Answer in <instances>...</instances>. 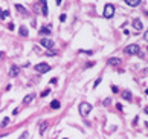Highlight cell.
Returning <instances> with one entry per match:
<instances>
[{"mask_svg":"<svg viewBox=\"0 0 148 139\" xmlns=\"http://www.w3.org/2000/svg\"><path fill=\"white\" fill-rule=\"evenodd\" d=\"M92 66H95V63H92V61H90V63H87V64H85V67H92Z\"/></svg>","mask_w":148,"mask_h":139,"instance_id":"cell-29","label":"cell"},{"mask_svg":"<svg viewBox=\"0 0 148 139\" xmlns=\"http://www.w3.org/2000/svg\"><path fill=\"white\" fill-rule=\"evenodd\" d=\"M15 9L19 11L20 14H24V15H28V14H29V12H28V9H26L24 6H21L20 3H15Z\"/></svg>","mask_w":148,"mask_h":139,"instance_id":"cell-10","label":"cell"},{"mask_svg":"<svg viewBox=\"0 0 148 139\" xmlns=\"http://www.w3.org/2000/svg\"><path fill=\"white\" fill-rule=\"evenodd\" d=\"M66 14H61V15H60V22H66Z\"/></svg>","mask_w":148,"mask_h":139,"instance_id":"cell-23","label":"cell"},{"mask_svg":"<svg viewBox=\"0 0 148 139\" xmlns=\"http://www.w3.org/2000/svg\"><path fill=\"white\" fill-rule=\"evenodd\" d=\"M8 29L12 31V29H14V23H9V24H8Z\"/></svg>","mask_w":148,"mask_h":139,"instance_id":"cell-27","label":"cell"},{"mask_svg":"<svg viewBox=\"0 0 148 139\" xmlns=\"http://www.w3.org/2000/svg\"><path fill=\"white\" fill-rule=\"evenodd\" d=\"M101 84V78H98L96 81H95V84H93V87H96V86H99Z\"/></svg>","mask_w":148,"mask_h":139,"instance_id":"cell-25","label":"cell"},{"mask_svg":"<svg viewBox=\"0 0 148 139\" xmlns=\"http://www.w3.org/2000/svg\"><path fill=\"white\" fill-rule=\"evenodd\" d=\"M50 66L47 64V63H38L37 66H35V70L38 72V73H46V72H49L50 70Z\"/></svg>","mask_w":148,"mask_h":139,"instance_id":"cell-4","label":"cell"},{"mask_svg":"<svg viewBox=\"0 0 148 139\" xmlns=\"http://www.w3.org/2000/svg\"><path fill=\"white\" fill-rule=\"evenodd\" d=\"M44 55H49V57H54V55H55V52H54V50H47V52H46V54H44Z\"/></svg>","mask_w":148,"mask_h":139,"instance_id":"cell-22","label":"cell"},{"mask_svg":"<svg viewBox=\"0 0 148 139\" xmlns=\"http://www.w3.org/2000/svg\"><path fill=\"white\" fill-rule=\"evenodd\" d=\"M124 52L128 54V55H139V54H141V47H139L137 45H128L124 49Z\"/></svg>","mask_w":148,"mask_h":139,"instance_id":"cell-2","label":"cell"},{"mask_svg":"<svg viewBox=\"0 0 148 139\" xmlns=\"http://www.w3.org/2000/svg\"><path fill=\"white\" fill-rule=\"evenodd\" d=\"M40 34H43V35H49V34H50V29L47 28V26H43V28L40 29Z\"/></svg>","mask_w":148,"mask_h":139,"instance_id":"cell-16","label":"cell"},{"mask_svg":"<svg viewBox=\"0 0 148 139\" xmlns=\"http://www.w3.org/2000/svg\"><path fill=\"white\" fill-rule=\"evenodd\" d=\"M19 73H20V67H19V66H11V69H9V76H11V78H15Z\"/></svg>","mask_w":148,"mask_h":139,"instance_id":"cell-8","label":"cell"},{"mask_svg":"<svg viewBox=\"0 0 148 139\" xmlns=\"http://www.w3.org/2000/svg\"><path fill=\"white\" fill-rule=\"evenodd\" d=\"M113 15H115V6L111 3L106 5V8H104V17H106V19H111Z\"/></svg>","mask_w":148,"mask_h":139,"instance_id":"cell-3","label":"cell"},{"mask_svg":"<svg viewBox=\"0 0 148 139\" xmlns=\"http://www.w3.org/2000/svg\"><path fill=\"white\" fill-rule=\"evenodd\" d=\"M46 128H47V122H46V121H43V122L40 124V135L43 136V135H44V132H46Z\"/></svg>","mask_w":148,"mask_h":139,"instance_id":"cell-14","label":"cell"},{"mask_svg":"<svg viewBox=\"0 0 148 139\" xmlns=\"http://www.w3.org/2000/svg\"><path fill=\"white\" fill-rule=\"evenodd\" d=\"M125 3H127L128 6H133V8H136V6H139V5H141V0H125Z\"/></svg>","mask_w":148,"mask_h":139,"instance_id":"cell-11","label":"cell"},{"mask_svg":"<svg viewBox=\"0 0 148 139\" xmlns=\"http://www.w3.org/2000/svg\"><path fill=\"white\" fill-rule=\"evenodd\" d=\"M90 112H92V106H90L89 102H81V104H80V115H81L83 118H85Z\"/></svg>","mask_w":148,"mask_h":139,"instance_id":"cell-1","label":"cell"},{"mask_svg":"<svg viewBox=\"0 0 148 139\" xmlns=\"http://www.w3.org/2000/svg\"><path fill=\"white\" fill-rule=\"evenodd\" d=\"M64 139H69V138H64Z\"/></svg>","mask_w":148,"mask_h":139,"instance_id":"cell-33","label":"cell"},{"mask_svg":"<svg viewBox=\"0 0 148 139\" xmlns=\"http://www.w3.org/2000/svg\"><path fill=\"white\" fill-rule=\"evenodd\" d=\"M50 107H52V109H60V107H61V104H60V101L54 99V101L50 102Z\"/></svg>","mask_w":148,"mask_h":139,"instance_id":"cell-17","label":"cell"},{"mask_svg":"<svg viewBox=\"0 0 148 139\" xmlns=\"http://www.w3.org/2000/svg\"><path fill=\"white\" fill-rule=\"evenodd\" d=\"M3 54H5V52H0V60H2V58H3Z\"/></svg>","mask_w":148,"mask_h":139,"instance_id":"cell-32","label":"cell"},{"mask_svg":"<svg viewBox=\"0 0 148 139\" xmlns=\"http://www.w3.org/2000/svg\"><path fill=\"white\" fill-rule=\"evenodd\" d=\"M26 138H28V132H23V135L20 136V139H26Z\"/></svg>","mask_w":148,"mask_h":139,"instance_id":"cell-26","label":"cell"},{"mask_svg":"<svg viewBox=\"0 0 148 139\" xmlns=\"http://www.w3.org/2000/svg\"><path fill=\"white\" fill-rule=\"evenodd\" d=\"M49 93H50V89H46L44 92H43V93H41V96H46V95H49Z\"/></svg>","mask_w":148,"mask_h":139,"instance_id":"cell-24","label":"cell"},{"mask_svg":"<svg viewBox=\"0 0 148 139\" xmlns=\"http://www.w3.org/2000/svg\"><path fill=\"white\" fill-rule=\"evenodd\" d=\"M8 124H9V118H3V121H2V124H0V127H6Z\"/></svg>","mask_w":148,"mask_h":139,"instance_id":"cell-19","label":"cell"},{"mask_svg":"<svg viewBox=\"0 0 148 139\" xmlns=\"http://www.w3.org/2000/svg\"><path fill=\"white\" fill-rule=\"evenodd\" d=\"M40 3H41V12H43V15L47 17V14H49V9H47V2H46V0H40Z\"/></svg>","mask_w":148,"mask_h":139,"instance_id":"cell-9","label":"cell"},{"mask_svg":"<svg viewBox=\"0 0 148 139\" xmlns=\"http://www.w3.org/2000/svg\"><path fill=\"white\" fill-rule=\"evenodd\" d=\"M61 2H63V0H57V5L60 6V5H61Z\"/></svg>","mask_w":148,"mask_h":139,"instance_id":"cell-31","label":"cell"},{"mask_svg":"<svg viewBox=\"0 0 148 139\" xmlns=\"http://www.w3.org/2000/svg\"><path fill=\"white\" fill-rule=\"evenodd\" d=\"M102 104H104V106H110V104H111V99H110V98H106Z\"/></svg>","mask_w":148,"mask_h":139,"instance_id":"cell-21","label":"cell"},{"mask_svg":"<svg viewBox=\"0 0 148 139\" xmlns=\"http://www.w3.org/2000/svg\"><path fill=\"white\" fill-rule=\"evenodd\" d=\"M34 98H35V93H29V95H26V96L23 98V102H24V104H29Z\"/></svg>","mask_w":148,"mask_h":139,"instance_id":"cell-13","label":"cell"},{"mask_svg":"<svg viewBox=\"0 0 148 139\" xmlns=\"http://www.w3.org/2000/svg\"><path fill=\"white\" fill-rule=\"evenodd\" d=\"M121 58H118V57H110L108 58V66H121Z\"/></svg>","mask_w":148,"mask_h":139,"instance_id":"cell-7","label":"cell"},{"mask_svg":"<svg viewBox=\"0 0 148 139\" xmlns=\"http://www.w3.org/2000/svg\"><path fill=\"white\" fill-rule=\"evenodd\" d=\"M8 15H9V12H8L6 9H2V11H0V19H6Z\"/></svg>","mask_w":148,"mask_h":139,"instance_id":"cell-18","label":"cell"},{"mask_svg":"<svg viewBox=\"0 0 148 139\" xmlns=\"http://www.w3.org/2000/svg\"><path fill=\"white\" fill-rule=\"evenodd\" d=\"M131 24H133V28H134V29H137V31H141V29H144V24H142L141 19H133Z\"/></svg>","mask_w":148,"mask_h":139,"instance_id":"cell-6","label":"cell"},{"mask_svg":"<svg viewBox=\"0 0 148 139\" xmlns=\"http://www.w3.org/2000/svg\"><path fill=\"white\" fill-rule=\"evenodd\" d=\"M57 81H58L57 78H52V80H50V83H52V84H57Z\"/></svg>","mask_w":148,"mask_h":139,"instance_id":"cell-30","label":"cell"},{"mask_svg":"<svg viewBox=\"0 0 148 139\" xmlns=\"http://www.w3.org/2000/svg\"><path fill=\"white\" fill-rule=\"evenodd\" d=\"M40 45H41L43 47H46V49H52L55 43L52 41V40H49V38H41V40H40Z\"/></svg>","mask_w":148,"mask_h":139,"instance_id":"cell-5","label":"cell"},{"mask_svg":"<svg viewBox=\"0 0 148 139\" xmlns=\"http://www.w3.org/2000/svg\"><path fill=\"white\" fill-rule=\"evenodd\" d=\"M19 34H20L21 37H28V35H29V31H28V28H26V26H20Z\"/></svg>","mask_w":148,"mask_h":139,"instance_id":"cell-12","label":"cell"},{"mask_svg":"<svg viewBox=\"0 0 148 139\" xmlns=\"http://www.w3.org/2000/svg\"><path fill=\"white\" fill-rule=\"evenodd\" d=\"M122 98L127 99V101H130V99H131V92H130V90H124L122 92Z\"/></svg>","mask_w":148,"mask_h":139,"instance_id":"cell-15","label":"cell"},{"mask_svg":"<svg viewBox=\"0 0 148 139\" xmlns=\"http://www.w3.org/2000/svg\"><path fill=\"white\" fill-rule=\"evenodd\" d=\"M111 90H113V92H115V93H118V92H119V90H118V87H116V86H111Z\"/></svg>","mask_w":148,"mask_h":139,"instance_id":"cell-28","label":"cell"},{"mask_svg":"<svg viewBox=\"0 0 148 139\" xmlns=\"http://www.w3.org/2000/svg\"><path fill=\"white\" fill-rule=\"evenodd\" d=\"M78 52H80V54H84V55H92V54H93L92 50H84V49H80Z\"/></svg>","mask_w":148,"mask_h":139,"instance_id":"cell-20","label":"cell"}]
</instances>
